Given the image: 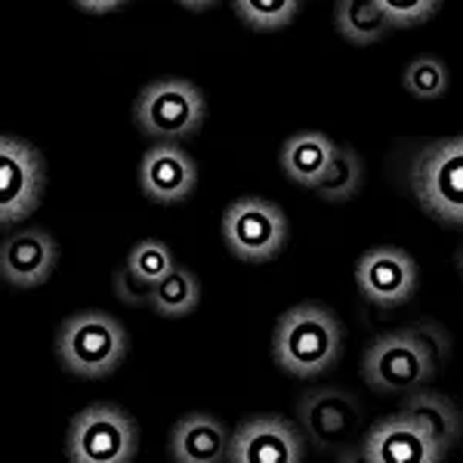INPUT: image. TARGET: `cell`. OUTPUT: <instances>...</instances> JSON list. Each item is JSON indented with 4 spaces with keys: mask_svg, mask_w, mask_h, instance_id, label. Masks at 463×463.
Returning a JSON list of instances; mask_svg holds the SVG:
<instances>
[{
    "mask_svg": "<svg viewBox=\"0 0 463 463\" xmlns=\"http://www.w3.org/2000/svg\"><path fill=\"white\" fill-rule=\"evenodd\" d=\"M451 349V334L432 318L383 331L364 349L362 380L377 395H408L442 374Z\"/></svg>",
    "mask_w": 463,
    "mask_h": 463,
    "instance_id": "1",
    "label": "cell"
},
{
    "mask_svg": "<svg viewBox=\"0 0 463 463\" xmlns=\"http://www.w3.org/2000/svg\"><path fill=\"white\" fill-rule=\"evenodd\" d=\"M343 325L337 312L321 303H300L275 321L272 358L285 374L316 380L340 362Z\"/></svg>",
    "mask_w": 463,
    "mask_h": 463,
    "instance_id": "2",
    "label": "cell"
},
{
    "mask_svg": "<svg viewBox=\"0 0 463 463\" xmlns=\"http://www.w3.org/2000/svg\"><path fill=\"white\" fill-rule=\"evenodd\" d=\"M130 349L124 325L102 309L74 312L59 325L56 355L65 374L78 380H106L121 368Z\"/></svg>",
    "mask_w": 463,
    "mask_h": 463,
    "instance_id": "3",
    "label": "cell"
},
{
    "mask_svg": "<svg viewBox=\"0 0 463 463\" xmlns=\"http://www.w3.org/2000/svg\"><path fill=\"white\" fill-rule=\"evenodd\" d=\"M411 195L420 211L448 229L463 226V137L427 143L408 167Z\"/></svg>",
    "mask_w": 463,
    "mask_h": 463,
    "instance_id": "4",
    "label": "cell"
},
{
    "mask_svg": "<svg viewBox=\"0 0 463 463\" xmlns=\"http://www.w3.org/2000/svg\"><path fill=\"white\" fill-rule=\"evenodd\" d=\"M133 121L139 133L158 143H179L198 137L207 124V99L185 78H161L143 87L133 102Z\"/></svg>",
    "mask_w": 463,
    "mask_h": 463,
    "instance_id": "5",
    "label": "cell"
},
{
    "mask_svg": "<svg viewBox=\"0 0 463 463\" xmlns=\"http://www.w3.org/2000/svg\"><path fill=\"white\" fill-rule=\"evenodd\" d=\"M139 451V427L121 405L93 402L71 417L65 458L71 463H133Z\"/></svg>",
    "mask_w": 463,
    "mask_h": 463,
    "instance_id": "6",
    "label": "cell"
},
{
    "mask_svg": "<svg viewBox=\"0 0 463 463\" xmlns=\"http://www.w3.org/2000/svg\"><path fill=\"white\" fill-rule=\"evenodd\" d=\"M222 244L241 263H269L288 244V216L275 201L238 198L222 213Z\"/></svg>",
    "mask_w": 463,
    "mask_h": 463,
    "instance_id": "7",
    "label": "cell"
},
{
    "mask_svg": "<svg viewBox=\"0 0 463 463\" xmlns=\"http://www.w3.org/2000/svg\"><path fill=\"white\" fill-rule=\"evenodd\" d=\"M297 427L318 454H337L362 427V402L343 386H316L297 402Z\"/></svg>",
    "mask_w": 463,
    "mask_h": 463,
    "instance_id": "8",
    "label": "cell"
},
{
    "mask_svg": "<svg viewBox=\"0 0 463 463\" xmlns=\"http://www.w3.org/2000/svg\"><path fill=\"white\" fill-rule=\"evenodd\" d=\"M47 189V164L43 155L25 139L10 133L0 137V226L10 229L25 222L41 207Z\"/></svg>",
    "mask_w": 463,
    "mask_h": 463,
    "instance_id": "9",
    "label": "cell"
},
{
    "mask_svg": "<svg viewBox=\"0 0 463 463\" xmlns=\"http://www.w3.org/2000/svg\"><path fill=\"white\" fill-rule=\"evenodd\" d=\"M306 436L281 414H257L232 430L226 463H303Z\"/></svg>",
    "mask_w": 463,
    "mask_h": 463,
    "instance_id": "10",
    "label": "cell"
},
{
    "mask_svg": "<svg viewBox=\"0 0 463 463\" xmlns=\"http://www.w3.org/2000/svg\"><path fill=\"white\" fill-rule=\"evenodd\" d=\"M355 454L364 463H442L451 458V451L427 427L402 411L377 420Z\"/></svg>",
    "mask_w": 463,
    "mask_h": 463,
    "instance_id": "11",
    "label": "cell"
},
{
    "mask_svg": "<svg viewBox=\"0 0 463 463\" xmlns=\"http://www.w3.org/2000/svg\"><path fill=\"white\" fill-rule=\"evenodd\" d=\"M417 263L408 250L380 244L358 257L355 263V285L358 294L377 309H399L417 290Z\"/></svg>",
    "mask_w": 463,
    "mask_h": 463,
    "instance_id": "12",
    "label": "cell"
},
{
    "mask_svg": "<svg viewBox=\"0 0 463 463\" xmlns=\"http://www.w3.org/2000/svg\"><path fill=\"white\" fill-rule=\"evenodd\" d=\"M59 266V244L47 229L13 232L0 244V279L10 288L32 290L53 279Z\"/></svg>",
    "mask_w": 463,
    "mask_h": 463,
    "instance_id": "13",
    "label": "cell"
},
{
    "mask_svg": "<svg viewBox=\"0 0 463 463\" xmlns=\"http://www.w3.org/2000/svg\"><path fill=\"white\" fill-rule=\"evenodd\" d=\"M198 185V164L179 143L152 146L139 161V189L152 204H183Z\"/></svg>",
    "mask_w": 463,
    "mask_h": 463,
    "instance_id": "14",
    "label": "cell"
},
{
    "mask_svg": "<svg viewBox=\"0 0 463 463\" xmlns=\"http://www.w3.org/2000/svg\"><path fill=\"white\" fill-rule=\"evenodd\" d=\"M232 432L213 414L195 411L185 414L170 432V460L174 463H222L229 454Z\"/></svg>",
    "mask_w": 463,
    "mask_h": 463,
    "instance_id": "15",
    "label": "cell"
},
{
    "mask_svg": "<svg viewBox=\"0 0 463 463\" xmlns=\"http://www.w3.org/2000/svg\"><path fill=\"white\" fill-rule=\"evenodd\" d=\"M334 155H337V143L331 137H325L318 130H300V133H290L285 143H281L279 164H281V174L290 183L312 192L321 183V176L327 174Z\"/></svg>",
    "mask_w": 463,
    "mask_h": 463,
    "instance_id": "16",
    "label": "cell"
},
{
    "mask_svg": "<svg viewBox=\"0 0 463 463\" xmlns=\"http://www.w3.org/2000/svg\"><path fill=\"white\" fill-rule=\"evenodd\" d=\"M399 411L408 414L411 420H417L420 427H427L448 451L458 448L460 436H463V417H460V408L454 405L448 395L436 392L432 386H420V390L405 395V402H402Z\"/></svg>",
    "mask_w": 463,
    "mask_h": 463,
    "instance_id": "17",
    "label": "cell"
},
{
    "mask_svg": "<svg viewBox=\"0 0 463 463\" xmlns=\"http://www.w3.org/2000/svg\"><path fill=\"white\" fill-rule=\"evenodd\" d=\"M334 25L343 34V41L355 43V47H371L390 34V25H386L377 0H362V4L337 0L334 4Z\"/></svg>",
    "mask_w": 463,
    "mask_h": 463,
    "instance_id": "18",
    "label": "cell"
},
{
    "mask_svg": "<svg viewBox=\"0 0 463 463\" xmlns=\"http://www.w3.org/2000/svg\"><path fill=\"white\" fill-rule=\"evenodd\" d=\"M362 179H364L362 155L349 146H337L331 167H327V174L321 176V183L312 192L325 204H346V201H353L362 192Z\"/></svg>",
    "mask_w": 463,
    "mask_h": 463,
    "instance_id": "19",
    "label": "cell"
},
{
    "mask_svg": "<svg viewBox=\"0 0 463 463\" xmlns=\"http://www.w3.org/2000/svg\"><path fill=\"white\" fill-rule=\"evenodd\" d=\"M198 303H201V281L185 266H176L167 279L155 285L148 309L158 312L161 318H185L198 309Z\"/></svg>",
    "mask_w": 463,
    "mask_h": 463,
    "instance_id": "20",
    "label": "cell"
},
{
    "mask_svg": "<svg viewBox=\"0 0 463 463\" xmlns=\"http://www.w3.org/2000/svg\"><path fill=\"white\" fill-rule=\"evenodd\" d=\"M235 16L257 34H272L288 28L303 10L300 0H235L232 4Z\"/></svg>",
    "mask_w": 463,
    "mask_h": 463,
    "instance_id": "21",
    "label": "cell"
},
{
    "mask_svg": "<svg viewBox=\"0 0 463 463\" xmlns=\"http://www.w3.org/2000/svg\"><path fill=\"white\" fill-rule=\"evenodd\" d=\"M402 84L414 99H439V96L448 93V69L439 56H414L405 65Z\"/></svg>",
    "mask_w": 463,
    "mask_h": 463,
    "instance_id": "22",
    "label": "cell"
},
{
    "mask_svg": "<svg viewBox=\"0 0 463 463\" xmlns=\"http://www.w3.org/2000/svg\"><path fill=\"white\" fill-rule=\"evenodd\" d=\"M179 263L170 253V248L164 241H155V238H143V241L133 244V250L127 253V269L137 272L139 279H146L148 285H158V281L167 279Z\"/></svg>",
    "mask_w": 463,
    "mask_h": 463,
    "instance_id": "23",
    "label": "cell"
},
{
    "mask_svg": "<svg viewBox=\"0 0 463 463\" xmlns=\"http://www.w3.org/2000/svg\"><path fill=\"white\" fill-rule=\"evenodd\" d=\"M380 13H383L390 32L395 28H417L423 22L436 19V13L442 10L439 0H417V4H392V0H377Z\"/></svg>",
    "mask_w": 463,
    "mask_h": 463,
    "instance_id": "24",
    "label": "cell"
},
{
    "mask_svg": "<svg viewBox=\"0 0 463 463\" xmlns=\"http://www.w3.org/2000/svg\"><path fill=\"white\" fill-rule=\"evenodd\" d=\"M111 290H115V297L124 306H130V309H143V306L152 303L155 285H148L146 279H139L137 272H130V269H127V263H124V266L115 269V279H111Z\"/></svg>",
    "mask_w": 463,
    "mask_h": 463,
    "instance_id": "25",
    "label": "cell"
},
{
    "mask_svg": "<svg viewBox=\"0 0 463 463\" xmlns=\"http://www.w3.org/2000/svg\"><path fill=\"white\" fill-rule=\"evenodd\" d=\"M74 6L87 16H106V13L127 10V0H74Z\"/></svg>",
    "mask_w": 463,
    "mask_h": 463,
    "instance_id": "26",
    "label": "cell"
},
{
    "mask_svg": "<svg viewBox=\"0 0 463 463\" xmlns=\"http://www.w3.org/2000/svg\"><path fill=\"white\" fill-rule=\"evenodd\" d=\"M179 6H183V10H192V13H204V10H213V0H195V4H192V0H179Z\"/></svg>",
    "mask_w": 463,
    "mask_h": 463,
    "instance_id": "27",
    "label": "cell"
}]
</instances>
